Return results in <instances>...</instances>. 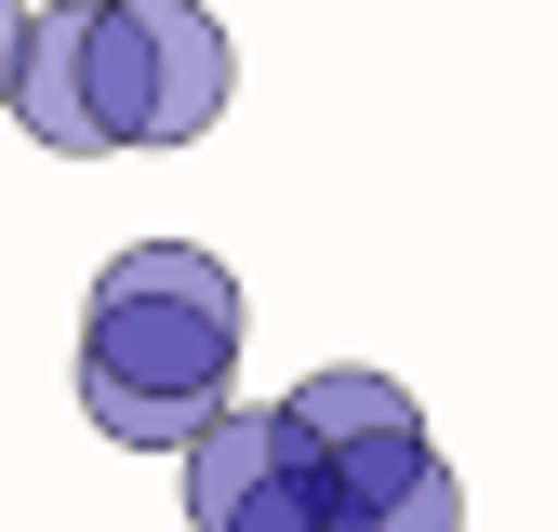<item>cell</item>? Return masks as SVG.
Here are the masks:
<instances>
[{"mask_svg":"<svg viewBox=\"0 0 558 532\" xmlns=\"http://www.w3.org/2000/svg\"><path fill=\"white\" fill-rule=\"evenodd\" d=\"M253 306L199 240H133L107 253L94 319H81V413L120 452H186V426L240 386Z\"/></svg>","mask_w":558,"mask_h":532,"instance_id":"cell-1","label":"cell"},{"mask_svg":"<svg viewBox=\"0 0 558 532\" xmlns=\"http://www.w3.org/2000/svg\"><path fill=\"white\" fill-rule=\"evenodd\" d=\"M173 466H186V519L199 532H332L319 452L293 439V413H240V399H214Z\"/></svg>","mask_w":558,"mask_h":532,"instance_id":"cell-2","label":"cell"},{"mask_svg":"<svg viewBox=\"0 0 558 532\" xmlns=\"http://www.w3.org/2000/svg\"><path fill=\"white\" fill-rule=\"evenodd\" d=\"M293 439L319 452V493H332V519H360V506H386L412 466H426V413H412V386L399 373H306L293 399Z\"/></svg>","mask_w":558,"mask_h":532,"instance_id":"cell-3","label":"cell"},{"mask_svg":"<svg viewBox=\"0 0 558 532\" xmlns=\"http://www.w3.org/2000/svg\"><path fill=\"white\" fill-rule=\"evenodd\" d=\"M14 120L40 133L53 160H107V107H94V0H53V14H27Z\"/></svg>","mask_w":558,"mask_h":532,"instance_id":"cell-4","label":"cell"},{"mask_svg":"<svg viewBox=\"0 0 558 532\" xmlns=\"http://www.w3.org/2000/svg\"><path fill=\"white\" fill-rule=\"evenodd\" d=\"M133 14H147V147L214 133V120H227V81H240L227 27L199 14V0H133Z\"/></svg>","mask_w":558,"mask_h":532,"instance_id":"cell-5","label":"cell"},{"mask_svg":"<svg viewBox=\"0 0 558 532\" xmlns=\"http://www.w3.org/2000/svg\"><path fill=\"white\" fill-rule=\"evenodd\" d=\"M94 107L107 147H147V14L133 0H94Z\"/></svg>","mask_w":558,"mask_h":532,"instance_id":"cell-6","label":"cell"},{"mask_svg":"<svg viewBox=\"0 0 558 532\" xmlns=\"http://www.w3.org/2000/svg\"><path fill=\"white\" fill-rule=\"evenodd\" d=\"M332 532H465V480H452V466L426 452V466H412V480H399L386 506H360V519H332Z\"/></svg>","mask_w":558,"mask_h":532,"instance_id":"cell-7","label":"cell"},{"mask_svg":"<svg viewBox=\"0 0 558 532\" xmlns=\"http://www.w3.org/2000/svg\"><path fill=\"white\" fill-rule=\"evenodd\" d=\"M14 53H27V0H0V107H14Z\"/></svg>","mask_w":558,"mask_h":532,"instance_id":"cell-8","label":"cell"}]
</instances>
